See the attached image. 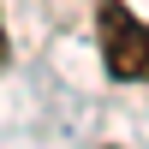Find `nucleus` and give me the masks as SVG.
I'll return each instance as SVG.
<instances>
[{
    "label": "nucleus",
    "mask_w": 149,
    "mask_h": 149,
    "mask_svg": "<svg viewBox=\"0 0 149 149\" xmlns=\"http://www.w3.org/2000/svg\"><path fill=\"white\" fill-rule=\"evenodd\" d=\"M95 30H102V66L119 84H149V24L125 0H102L95 6Z\"/></svg>",
    "instance_id": "1"
},
{
    "label": "nucleus",
    "mask_w": 149,
    "mask_h": 149,
    "mask_svg": "<svg viewBox=\"0 0 149 149\" xmlns=\"http://www.w3.org/2000/svg\"><path fill=\"white\" fill-rule=\"evenodd\" d=\"M0 54H6V30H0Z\"/></svg>",
    "instance_id": "2"
}]
</instances>
